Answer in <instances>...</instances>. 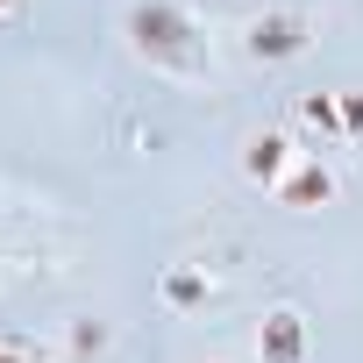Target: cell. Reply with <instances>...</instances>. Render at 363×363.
Instances as JSON below:
<instances>
[{
    "label": "cell",
    "mask_w": 363,
    "mask_h": 363,
    "mask_svg": "<svg viewBox=\"0 0 363 363\" xmlns=\"http://www.w3.org/2000/svg\"><path fill=\"white\" fill-rule=\"evenodd\" d=\"M157 292H164V306H171V313H193V306H207L221 285H214V271H207V264H164Z\"/></svg>",
    "instance_id": "6"
},
{
    "label": "cell",
    "mask_w": 363,
    "mask_h": 363,
    "mask_svg": "<svg viewBox=\"0 0 363 363\" xmlns=\"http://www.w3.org/2000/svg\"><path fill=\"white\" fill-rule=\"evenodd\" d=\"M121 43L157 79H178V86L207 79V29L193 22L186 0H128L121 8Z\"/></svg>",
    "instance_id": "1"
},
{
    "label": "cell",
    "mask_w": 363,
    "mask_h": 363,
    "mask_svg": "<svg viewBox=\"0 0 363 363\" xmlns=\"http://www.w3.org/2000/svg\"><path fill=\"white\" fill-rule=\"evenodd\" d=\"M342 135L363 143V93H342Z\"/></svg>",
    "instance_id": "10"
},
{
    "label": "cell",
    "mask_w": 363,
    "mask_h": 363,
    "mask_svg": "<svg viewBox=\"0 0 363 363\" xmlns=\"http://www.w3.org/2000/svg\"><path fill=\"white\" fill-rule=\"evenodd\" d=\"M0 363H65V349L36 328H0Z\"/></svg>",
    "instance_id": "8"
},
{
    "label": "cell",
    "mask_w": 363,
    "mask_h": 363,
    "mask_svg": "<svg viewBox=\"0 0 363 363\" xmlns=\"http://www.w3.org/2000/svg\"><path fill=\"white\" fill-rule=\"evenodd\" d=\"M57 349H65V363H93V356H107V320H72V335H65Z\"/></svg>",
    "instance_id": "9"
},
{
    "label": "cell",
    "mask_w": 363,
    "mask_h": 363,
    "mask_svg": "<svg viewBox=\"0 0 363 363\" xmlns=\"http://www.w3.org/2000/svg\"><path fill=\"white\" fill-rule=\"evenodd\" d=\"M335 171L320 164V150H306L299 164H292V178L278 186V207H292V214H313V207H335Z\"/></svg>",
    "instance_id": "5"
},
{
    "label": "cell",
    "mask_w": 363,
    "mask_h": 363,
    "mask_svg": "<svg viewBox=\"0 0 363 363\" xmlns=\"http://www.w3.org/2000/svg\"><path fill=\"white\" fill-rule=\"evenodd\" d=\"M22 15H29V0H0V29H15Z\"/></svg>",
    "instance_id": "11"
},
{
    "label": "cell",
    "mask_w": 363,
    "mask_h": 363,
    "mask_svg": "<svg viewBox=\"0 0 363 363\" xmlns=\"http://www.w3.org/2000/svg\"><path fill=\"white\" fill-rule=\"evenodd\" d=\"M299 157H306V150H299L285 128H250V135H242V150H235L242 178H250L257 193H271V200H278V186L292 178V164H299Z\"/></svg>",
    "instance_id": "3"
},
{
    "label": "cell",
    "mask_w": 363,
    "mask_h": 363,
    "mask_svg": "<svg viewBox=\"0 0 363 363\" xmlns=\"http://www.w3.org/2000/svg\"><path fill=\"white\" fill-rule=\"evenodd\" d=\"M306 50H313V22L292 15V8H271V15L242 22V57H257V65H292Z\"/></svg>",
    "instance_id": "2"
},
{
    "label": "cell",
    "mask_w": 363,
    "mask_h": 363,
    "mask_svg": "<svg viewBox=\"0 0 363 363\" xmlns=\"http://www.w3.org/2000/svg\"><path fill=\"white\" fill-rule=\"evenodd\" d=\"M292 114H299L328 150H349V135H342V93H299V100H292Z\"/></svg>",
    "instance_id": "7"
},
{
    "label": "cell",
    "mask_w": 363,
    "mask_h": 363,
    "mask_svg": "<svg viewBox=\"0 0 363 363\" xmlns=\"http://www.w3.org/2000/svg\"><path fill=\"white\" fill-rule=\"evenodd\" d=\"M257 363H306V313L299 306H264V320H257Z\"/></svg>",
    "instance_id": "4"
},
{
    "label": "cell",
    "mask_w": 363,
    "mask_h": 363,
    "mask_svg": "<svg viewBox=\"0 0 363 363\" xmlns=\"http://www.w3.org/2000/svg\"><path fill=\"white\" fill-rule=\"evenodd\" d=\"M214 363H221V356H214Z\"/></svg>",
    "instance_id": "12"
}]
</instances>
